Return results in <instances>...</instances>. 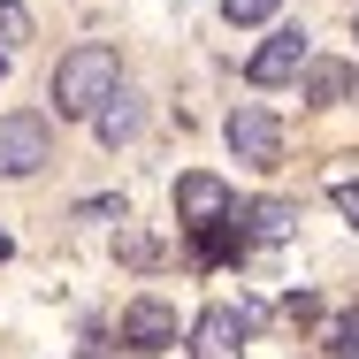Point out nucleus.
I'll list each match as a JSON object with an SVG mask.
<instances>
[{"mask_svg": "<svg viewBox=\"0 0 359 359\" xmlns=\"http://www.w3.org/2000/svg\"><path fill=\"white\" fill-rule=\"evenodd\" d=\"M92 130H100L107 145H123L130 130H138V100H130V92H115V100H107V107L92 115Z\"/></svg>", "mask_w": 359, "mask_h": 359, "instance_id": "9b49d317", "label": "nucleus"}, {"mask_svg": "<svg viewBox=\"0 0 359 359\" xmlns=\"http://www.w3.org/2000/svg\"><path fill=\"white\" fill-rule=\"evenodd\" d=\"M39 161H54L46 115H0V176H31Z\"/></svg>", "mask_w": 359, "mask_h": 359, "instance_id": "20e7f679", "label": "nucleus"}, {"mask_svg": "<svg viewBox=\"0 0 359 359\" xmlns=\"http://www.w3.org/2000/svg\"><path fill=\"white\" fill-rule=\"evenodd\" d=\"M290 222H298L290 199H260V207H245V215H237V229H245V237H260V245H276V237H290Z\"/></svg>", "mask_w": 359, "mask_h": 359, "instance_id": "6e6552de", "label": "nucleus"}, {"mask_svg": "<svg viewBox=\"0 0 359 359\" xmlns=\"http://www.w3.org/2000/svg\"><path fill=\"white\" fill-rule=\"evenodd\" d=\"M283 313H290V321H313V313H321V298H313V290H290Z\"/></svg>", "mask_w": 359, "mask_h": 359, "instance_id": "2eb2a0df", "label": "nucleus"}, {"mask_svg": "<svg viewBox=\"0 0 359 359\" xmlns=\"http://www.w3.org/2000/svg\"><path fill=\"white\" fill-rule=\"evenodd\" d=\"M84 359H107V344H84Z\"/></svg>", "mask_w": 359, "mask_h": 359, "instance_id": "f3484780", "label": "nucleus"}, {"mask_svg": "<svg viewBox=\"0 0 359 359\" xmlns=\"http://www.w3.org/2000/svg\"><path fill=\"white\" fill-rule=\"evenodd\" d=\"M237 215V199H229V184L207 176V168H191V176H176V222L199 237V229H215V222Z\"/></svg>", "mask_w": 359, "mask_h": 359, "instance_id": "f03ea898", "label": "nucleus"}, {"mask_svg": "<svg viewBox=\"0 0 359 359\" xmlns=\"http://www.w3.org/2000/svg\"><path fill=\"white\" fill-rule=\"evenodd\" d=\"M23 39H31V8L23 0H0V54H15Z\"/></svg>", "mask_w": 359, "mask_h": 359, "instance_id": "f8f14e48", "label": "nucleus"}, {"mask_svg": "<svg viewBox=\"0 0 359 359\" xmlns=\"http://www.w3.org/2000/svg\"><path fill=\"white\" fill-rule=\"evenodd\" d=\"M329 359H359V313H344V321L329 329Z\"/></svg>", "mask_w": 359, "mask_h": 359, "instance_id": "ddd939ff", "label": "nucleus"}, {"mask_svg": "<svg viewBox=\"0 0 359 359\" xmlns=\"http://www.w3.org/2000/svg\"><path fill=\"white\" fill-rule=\"evenodd\" d=\"M352 84H359L352 62H313V69H306V100H313V107H337Z\"/></svg>", "mask_w": 359, "mask_h": 359, "instance_id": "1a4fd4ad", "label": "nucleus"}, {"mask_svg": "<svg viewBox=\"0 0 359 359\" xmlns=\"http://www.w3.org/2000/svg\"><path fill=\"white\" fill-rule=\"evenodd\" d=\"M306 69V31H298V23H290V31H276V39H268V46H260V54H252V84H260V92H276V84H290V76Z\"/></svg>", "mask_w": 359, "mask_h": 359, "instance_id": "39448f33", "label": "nucleus"}, {"mask_svg": "<svg viewBox=\"0 0 359 359\" xmlns=\"http://www.w3.org/2000/svg\"><path fill=\"white\" fill-rule=\"evenodd\" d=\"M276 8H283V0H222V15H229V23H268Z\"/></svg>", "mask_w": 359, "mask_h": 359, "instance_id": "4468645a", "label": "nucleus"}, {"mask_svg": "<svg viewBox=\"0 0 359 359\" xmlns=\"http://www.w3.org/2000/svg\"><path fill=\"white\" fill-rule=\"evenodd\" d=\"M123 92V62L115 46H69L54 62V115H100Z\"/></svg>", "mask_w": 359, "mask_h": 359, "instance_id": "f257e3e1", "label": "nucleus"}, {"mask_svg": "<svg viewBox=\"0 0 359 359\" xmlns=\"http://www.w3.org/2000/svg\"><path fill=\"white\" fill-rule=\"evenodd\" d=\"M229 252H245V229H237V215L191 237V260H199V268H215V260H229Z\"/></svg>", "mask_w": 359, "mask_h": 359, "instance_id": "9d476101", "label": "nucleus"}, {"mask_svg": "<svg viewBox=\"0 0 359 359\" xmlns=\"http://www.w3.org/2000/svg\"><path fill=\"white\" fill-rule=\"evenodd\" d=\"M8 252H15V245H8V229H0V260H8Z\"/></svg>", "mask_w": 359, "mask_h": 359, "instance_id": "a211bd4d", "label": "nucleus"}, {"mask_svg": "<svg viewBox=\"0 0 359 359\" xmlns=\"http://www.w3.org/2000/svg\"><path fill=\"white\" fill-rule=\"evenodd\" d=\"M237 352H245V313L207 306V313L191 321V359H237Z\"/></svg>", "mask_w": 359, "mask_h": 359, "instance_id": "423d86ee", "label": "nucleus"}, {"mask_svg": "<svg viewBox=\"0 0 359 359\" xmlns=\"http://www.w3.org/2000/svg\"><path fill=\"white\" fill-rule=\"evenodd\" d=\"M123 344H130V352H168V344H176V313H168L161 298H138V306L123 313Z\"/></svg>", "mask_w": 359, "mask_h": 359, "instance_id": "0eeeda50", "label": "nucleus"}, {"mask_svg": "<svg viewBox=\"0 0 359 359\" xmlns=\"http://www.w3.org/2000/svg\"><path fill=\"white\" fill-rule=\"evenodd\" d=\"M222 138H229V153H237L245 168H276V161H283V123H276L268 107H237Z\"/></svg>", "mask_w": 359, "mask_h": 359, "instance_id": "7ed1b4c3", "label": "nucleus"}, {"mask_svg": "<svg viewBox=\"0 0 359 359\" xmlns=\"http://www.w3.org/2000/svg\"><path fill=\"white\" fill-rule=\"evenodd\" d=\"M337 215H344V222L359 229V184H337Z\"/></svg>", "mask_w": 359, "mask_h": 359, "instance_id": "dca6fc26", "label": "nucleus"}]
</instances>
